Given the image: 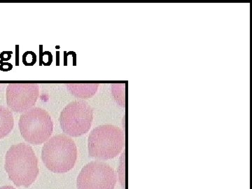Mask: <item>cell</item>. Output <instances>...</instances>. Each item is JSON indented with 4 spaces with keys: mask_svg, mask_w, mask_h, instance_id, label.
Returning a JSON list of instances; mask_svg holds the SVG:
<instances>
[{
    "mask_svg": "<svg viewBox=\"0 0 252 189\" xmlns=\"http://www.w3.org/2000/svg\"><path fill=\"white\" fill-rule=\"evenodd\" d=\"M16 65L19 66V45L16 46Z\"/></svg>",
    "mask_w": 252,
    "mask_h": 189,
    "instance_id": "obj_16",
    "label": "cell"
},
{
    "mask_svg": "<svg viewBox=\"0 0 252 189\" xmlns=\"http://www.w3.org/2000/svg\"><path fill=\"white\" fill-rule=\"evenodd\" d=\"M39 95V85L34 83L10 84L6 88V103L15 112L24 113L32 108Z\"/></svg>",
    "mask_w": 252,
    "mask_h": 189,
    "instance_id": "obj_7",
    "label": "cell"
},
{
    "mask_svg": "<svg viewBox=\"0 0 252 189\" xmlns=\"http://www.w3.org/2000/svg\"><path fill=\"white\" fill-rule=\"evenodd\" d=\"M14 126L12 112L7 107L0 106V139L11 133Z\"/></svg>",
    "mask_w": 252,
    "mask_h": 189,
    "instance_id": "obj_9",
    "label": "cell"
},
{
    "mask_svg": "<svg viewBox=\"0 0 252 189\" xmlns=\"http://www.w3.org/2000/svg\"><path fill=\"white\" fill-rule=\"evenodd\" d=\"M12 51H2L0 54V63L9 61L12 56Z\"/></svg>",
    "mask_w": 252,
    "mask_h": 189,
    "instance_id": "obj_14",
    "label": "cell"
},
{
    "mask_svg": "<svg viewBox=\"0 0 252 189\" xmlns=\"http://www.w3.org/2000/svg\"><path fill=\"white\" fill-rule=\"evenodd\" d=\"M4 168L15 185L26 188L35 182L39 172L34 150L24 143L10 147L5 156Z\"/></svg>",
    "mask_w": 252,
    "mask_h": 189,
    "instance_id": "obj_1",
    "label": "cell"
},
{
    "mask_svg": "<svg viewBox=\"0 0 252 189\" xmlns=\"http://www.w3.org/2000/svg\"><path fill=\"white\" fill-rule=\"evenodd\" d=\"M41 159L50 171L65 173L72 170L77 161V145L64 134L55 135L43 146Z\"/></svg>",
    "mask_w": 252,
    "mask_h": 189,
    "instance_id": "obj_2",
    "label": "cell"
},
{
    "mask_svg": "<svg viewBox=\"0 0 252 189\" xmlns=\"http://www.w3.org/2000/svg\"><path fill=\"white\" fill-rule=\"evenodd\" d=\"M94 121V110L84 100L68 104L61 113L60 125L63 132L70 137H80L87 133Z\"/></svg>",
    "mask_w": 252,
    "mask_h": 189,
    "instance_id": "obj_5",
    "label": "cell"
},
{
    "mask_svg": "<svg viewBox=\"0 0 252 189\" xmlns=\"http://www.w3.org/2000/svg\"><path fill=\"white\" fill-rule=\"evenodd\" d=\"M53 55L50 51H43V45L39 46V66H51Z\"/></svg>",
    "mask_w": 252,
    "mask_h": 189,
    "instance_id": "obj_11",
    "label": "cell"
},
{
    "mask_svg": "<svg viewBox=\"0 0 252 189\" xmlns=\"http://www.w3.org/2000/svg\"><path fill=\"white\" fill-rule=\"evenodd\" d=\"M13 69V65L11 63L3 62L0 63V70L2 72H9Z\"/></svg>",
    "mask_w": 252,
    "mask_h": 189,
    "instance_id": "obj_15",
    "label": "cell"
},
{
    "mask_svg": "<svg viewBox=\"0 0 252 189\" xmlns=\"http://www.w3.org/2000/svg\"><path fill=\"white\" fill-rule=\"evenodd\" d=\"M68 91L79 98H89L97 92L98 84H65Z\"/></svg>",
    "mask_w": 252,
    "mask_h": 189,
    "instance_id": "obj_8",
    "label": "cell"
},
{
    "mask_svg": "<svg viewBox=\"0 0 252 189\" xmlns=\"http://www.w3.org/2000/svg\"><path fill=\"white\" fill-rule=\"evenodd\" d=\"M125 84H113L112 94L118 103L122 107H125Z\"/></svg>",
    "mask_w": 252,
    "mask_h": 189,
    "instance_id": "obj_10",
    "label": "cell"
},
{
    "mask_svg": "<svg viewBox=\"0 0 252 189\" xmlns=\"http://www.w3.org/2000/svg\"><path fill=\"white\" fill-rule=\"evenodd\" d=\"M23 63L26 66H34L36 63V55L33 51H26L23 55Z\"/></svg>",
    "mask_w": 252,
    "mask_h": 189,
    "instance_id": "obj_13",
    "label": "cell"
},
{
    "mask_svg": "<svg viewBox=\"0 0 252 189\" xmlns=\"http://www.w3.org/2000/svg\"><path fill=\"white\" fill-rule=\"evenodd\" d=\"M56 54H57V59H56V61H57V63H56V65L59 66L60 64V52L59 51H57L56 52Z\"/></svg>",
    "mask_w": 252,
    "mask_h": 189,
    "instance_id": "obj_17",
    "label": "cell"
},
{
    "mask_svg": "<svg viewBox=\"0 0 252 189\" xmlns=\"http://www.w3.org/2000/svg\"><path fill=\"white\" fill-rule=\"evenodd\" d=\"M18 126L23 139L34 145L49 140L54 131L51 116L40 107H32L23 113L20 117Z\"/></svg>",
    "mask_w": 252,
    "mask_h": 189,
    "instance_id": "obj_4",
    "label": "cell"
},
{
    "mask_svg": "<svg viewBox=\"0 0 252 189\" xmlns=\"http://www.w3.org/2000/svg\"><path fill=\"white\" fill-rule=\"evenodd\" d=\"M0 189H16L14 188L13 187H11V186H6V187H2L0 188Z\"/></svg>",
    "mask_w": 252,
    "mask_h": 189,
    "instance_id": "obj_18",
    "label": "cell"
},
{
    "mask_svg": "<svg viewBox=\"0 0 252 189\" xmlns=\"http://www.w3.org/2000/svg\"><path fill=\"white\" fill-rule=\"evenodd\" d=\"M117 176L106 162L93 161L83 167L77 177L78 189H114Z\"/></svg>",
    "mask_w": 252,
    "mask_h": 189,
    "instance_id": "obj_6",
    "label": "cell"
},
{
    "mask_svg": "<svg viewBox=\"0 0 252 189\" xmlns=\"http://www.w3.org/2000/svg\"><path fill=\"white\" fill-rule=\"evenodd\" d=\"M126 167H125V153H123L122 158H121V164L119 166V180H120L121 185H122L123 189H125L126 184Z\"/></svg>",
    "mask_w": 252,
    "mask_h": 189,
    "instance_id": "obj_12",
    "label": "cell"
},
{
    "mask_svg": "<svg viewBox=\"0 0 252 189\" xmlns=\"http://www.w3.org/2000/svg\"><path fill=\"white\" fill-rule=\"evenodd\" d=\"M125 144V132L122 129L113 125L99 126L89 135V155L97 160H110L122 152Z\"/></svg>",
    "mask_w": 252,
    "mask_h": 189,
    "instance_id": "obj_3",
    "label": "cell"
}]
</instances>
